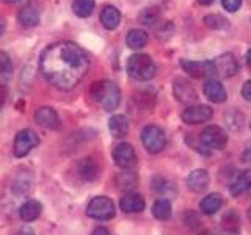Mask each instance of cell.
<instances>
[{"label": "cell", "mask_w": 251, "mask_h": 235, "mask_svg": "<svg viewBox=\"0 0 251 235\" xmlns=\"http://www.w3.org/2000/svg\"><path fill=\"white\" fill-rule=\"evenodd\" d=\"M41 74L61 91H71L80 83L90 69V58L80 46L60 41L47 46L39 57Z\"/></svg>", "instance_id": "cell-1"}, {"label": "cell", "mask_w": 251, "mask_h": 235, "mask_svg": "<svg viewBox=\"0 0 251 235\" xmlns=\"http://www.w3.org/2000/svg\"><path fill=\"white\" fill-rule=\"evenodd\" d=\"M91 97L104 107L105 112H113L121 102V91L118 85L110 80L94 82L90 88Z\"/></svg>", "instance_id": "cell-2"}, {"label": "cell", "mask_w": 251, "mask_h": 235, "mask_svg": "<svg viewBox=\"0 0 251 235\" xmlns=\"http://www.w3.org/2000/svg\"><path fill=\"white\" fill-rule=\"evenodd\" d=\"M157 72V66L152 58L146 53H135L127 60V74L135 80H151Z\"/></svg>", "instance_id": "cell-3"}, {"label": "cell", "mask_w": 251, "mask_h": 235, "mask_svg": "<svg viewBox=\"0 0 251 235\" xmlns=\"http://www.w3.org/2000/svg\"><path fill=\"white\" fill-rule=\"evenodd\" d=\"M116 213L115 204L110 198L105 196H98L90 201L88 207H86V215L93 219H99V221H107L112 219Z\"/></svg>", "instance_id": "cell-4"}, {"label": "cell", "mask_w": 251, "mask_h": 235, "mask_svg": "<svg viewBox=\"0 0 251 235\" xmlns=\"http://www.w3.org/2000/svg\"><path fill=\"white\" fill-rule=\"evenodd\" d=\"M141 141H143L148 152L159 154L163 151L165 144H167V137H165L163 130L159 125H146L141 130Z\"/></svg>", "instance_id": "cell-5"}, {"label": "cell", "mask_w": 251, "mask_h": 235, "mask_svg": "<svg viewBox=\"0 0 251 235\" xmlns=\"http://www.w3.org/2000/svg\"><path fill=\"white\" fill-rule=\"evenodd\" d=\"M39 144L38 135L30 129L21 130L14 138V155L16 157H25L31 149H35Z\"/></svg>", "instance_id": "cell-6"}, {"label": "cell", "mask_w": 251, "mask_h": 235, "mask_svg": "<svg viewBox=\"0 0 251 235\" xmlns=\"http://www.w3.org/2000/svg\"><path fill=\"white\" fill-rule=\"evenodd\" d=\"M201 143L209 149H223L227 143V133L218 125H207L201 132Z\"/></svg>", "instance_id": "cell-7"}, {"label": "cell", "mask_w": 251, "mask_h": 235, "mask_svg": "<svg viewBox=\"0 0 251 235\" xmlns=\"http://www.w3.org/2000/svg\"><path fill=\"white\" fill-rule=\"evenodd\" d=\"M180 66L188 75L195 78H207L215 74L214 61H192V60H180Z\"/></svg>", "instance_id": "cell-8"}, {"label": "cell", "mask_w": 251, "mask_h": 235, "mask_svg": "<svg viewBox=\"0 0 251 235\" xmlns=\"http://www.w3.org/2000/svg\"><path fill=\"white\" fill-rule=\"evenodd\" d=\"M113 162L123 169H130L137 163V154L129 143H120L113 149Z\"/></svg>", "instance_id": "cell-9"}, {"label": "cell", "mask_w": 251, "mask_h": 235, "mask_svg": "<svg viewBox=\"0 0 251 235\" xmlns=\"http://www.w3.org/2000/svg\"><path fill=\"white\" fill-rule=\"evenodd\" d=\"M180 118H182L185 124L190 125L207 122L212 118V108L207 105H188L182 112V115H180Z\"/></svg>", "instance_id": "cell-10"}, {"label": "cell", "mask_w": 251, "mask_h": 235, "mask_svg": "<svg viewBox=\"0 0 251 235\" xmlns=\"http://www.w3.org/2000/svg\"><path fill=\"white\" fill-rule=\"evenodd\" d=\"M173 93H175L176 100L187 105H190L193 102L198 100V94H196L195 88L190 85V82L185 80L182 77H177L175 83H173Z\"/></svg>", "instance_id": "cell-11"}, {"label": "cell", "mask_w": 251, "mask_h": 235, "mask_svg": "<svg viewBox=\"0 0 251 235\" xmlns=\"http://www.w3.org/2000/svg\"><path fill=\"white\" fill-rule=\"evenodd\" d=\"M212 61H214L215 66V74H218L223 78L232 77L239 72V63L232 53H222L220 57H217Z\"/></svg>", "instance_id": "cell-12"}, {"label": "cell", "mask_w": 251, "mask_h": 235, "mask_svg": "<svg viewBox=\"0 0 251 235\" xmlns=\"http://www.w3.org/2000/svg\"><path fill=\"white\" fill-rule=\"evenodd\" d=\"M35 121L44 129L49 130H57L60 127V118L53 108L50 107H41L36 110L35 113Z\"/></svg>", "instance_id": "cell-13"}, {"label": "cell", "mask_w": 251, "mask_h": 235, "mask_svg": "<svg viewBox=\"0 0 251 235\" xmlns=\"http://www.w3.org/2000/svg\"><path fill=\"white\" fill-rule=\"evenodd\" d=\"M202 91H204V96H206L210 102H214V104H222V102H225L227 97L225 86L222 85V82L215 80V78H210V80L204 83Z\"/></svg>", "instance_id": "cell-14"}, {"label": "cell", "mask_w": 251, "mask_h": 235, "mask_svg": "<svg viewBox=\"0 0 251 235\" xmlns=\"http://www.w3.org/2000/svg\"><path fill=\"white\" fill-rule=\"evenodd\" d=\"M210 184V176L206 169H195L187 176V185L195 193H202Z\"/></svg>", "instance_id": "cell-15"}, {"label": "cell", "mask_w": 251, "mask_h": 235, "mask_svg": "<svg viewBox=\"0 0 251 235\" xmlns=\"http://www.w3.org/2000/svg\"><path fill=\"white\" fill-rule=\"evenodd\" d=\"M145 198L140 193H127L120 201V207L126 213H138V212L145 209Z\"/></svg>", "instance_id": "cell-16"}, {"label": "cell", "mask_w": 251, "mask_h": 235, "mask_svg": "<svg viewBox=\"0 0 251 235\" xmlns=\"http://www.w3.org/2000/svg\"><path fill=\"white\" fill-rule=\"evenodd\" d=\"M18 21L21 22V25L22 27H25V28H31V27H35L36 24L39 22V11H38V8L33 5V3H28L22 8V10L19 11L18 14Z\"/></svg>", "instance_id": "cell-17"}, {"label": "cell", "mask_w": 251, "mask_h": 235, "mask_svg": "<svg viewBox=\"0 0 251 235\" xmlns=\"http://www.w3.org/2000/svg\"><path fill=\"white\" fill-rule=\"evenodd\" d=\"M108 129L115 138H123L129 132V119L124 115H113L108 121Z\"/></svg>", "instance_id": "cell-18"}, {"label": "cell", "mask_w": 251, "mask_h": 235, "mask_svg": "<svg viewBox=\"0 0 251 235\" xmlns=\"http://www.w3.org/2000/svg\"><path fill=\"white\" fill-rule=\"evenodd\" d=\"M43 212V206L39 204L38 201H33L30 199L27 202H24L21 206V210H19V216L22 221L25 223H30V221H35V219L39 218V215H41Z\"/></svg>", "instance_id": "cell-19"}, {"label": "cell", "mask_w": 251, "mask_h": 235, "mask_svg": "<svg viewBox=\"0 0 251 235\" xmlns=\"http://www.w3.org/2000/svg\"><path fill=\"white\" fill-rule=\"evenodd\" d=\"M250 188H251V169H245V171H242L240 174L235 177L234 182L229 185V193L235 198V196L248 191Z\"/></svg>", "instance_id": "cell-20"}, {"label": "cell", "mask_w": 251, "mask_h": 235, "mask_svg": "<svg viewBox=\"0 0 251 235\" xmlns=\"http://www.w3.org/2000/svg\"><path fill=\"white\" fill-rule=\"evenodd\" d=\"M100 22L107 30L118 28V25H120V22H121L120 10L115 8V6H112V5L105 6L104 10H102V13H100Z\"/></svg>", "instance_id": "cell-21"}, {"label": "cell", "mask_w": 251, "mask_h": 235, "mask_svg": "<svg viewBox=\"0 0 251 235\" xmlns=\"http://www.w3.org/2000/svg\"><path fill=\"white\" fill-rule=\"evenodd\" d=\"M223 206V198H222V194H218V193H210L207 194L206 198H204L200 204V209L204 215H214L217 213V212L222 209Z\"/></svg>", "instance_id": "cell-22"}, {"label": "cell", "mask_w": 251, "mask_h": 235, "mask_svg": "<svg viewBox=\"0 0 251 235\" xmlns=\"http://www.w3.org/2000/svg\"><path fill=\"white\" fill-rule=\"evenodd\" d=\"M126 44H127L129 49L138 50L148 44V33L141 28H133L129 31L127 36H126Z\"/></svg>", "instance_id": "cell-23"}, {"label": "cell", "mask_w": 251, "mask_h": 235, "mask_svg": "<svg viewBox=\"0 0 251 235\" xmlns=\"http://www.w3.org/2000/svg\"><path fill=\"white\" fill-rule=\"evenodd\" d=\"M78 174L83 180H94L99 174V166L93 159H83L78 163Z\"/></svg>", "instance_id": "cell-24"}, {"label": "cell", "mask_w": 251, "mask_h": 235, "mask_svg": "<svg viewBox=\"0 0 251 235\" xmlns=\"http://www.w3.org/2000/svg\"><path fill=\"white\" fill-rule=\"evenodd\" d=\"M94 0H74L73 2V11L78 18H88L94 10Z\"/></svg>", "instance_id": "cell-25"}, {"label": "cell", "mask_w": 251, "mask_h": 235, "mask_svg": "<svg viewBox=\"0 0 251 235\" xmlns=\"http://www.w3.org/2000/svg\"><path fill=\"white\" fill-rule=\"evenodd\" d=\"M152 215L157 219H168L171 216V202L168 199H157L152 206Z\"/></svg>", "instance_id": "cell-26"}, {"label": "cell", "mask_w": 251, "mask_h": 235, "mask_svg": "<svg viewBox=\"0 0 251 235\" xmlns=\"http://www.w3.org/2000/svg\"><path fill=\"white\" fill-rule=\"evenodd\" d=\"M116 185L118 188H121V190H130V188L137 185V176L129 171L120 172L116 177Z\"/></svg>", "instance_id": "cell-27"}, {"label": "cell", "mask_w": 251, "mask_h": 235, "mask_svg": "<svg viewBox=\"0 0 251 235\" xmlns=\"http://www.w3.org/2000/svg\"><path fill=\"white\" fill-rule=\"evenodd\" d=\"M160 21V10L159 8H146L140 14V22L145 25H155Z\"/></svg>", "instance_id": "cell-28"}, {"label": "cell", "mask_w": 251, "mask_h": 235, "mask_svg": "<svg viewBox=\"0 0 251 235\" xmlns=\"http://www.w3.org/2000/svg\"><path fill=\"white\" fill-rule=\"evenodd\" d=\"M204 24L212 30H222L227 27V21L220 14H207L204 16Z\"/></svg>", "instance_id": "cell-29"}, {"label": "cell", "mask_w": 251, "mask_h": 235, "mask_svg": "<svg viewBox=\"0 0 251 235\" xmlns=\"http://www.w3.org/2000/svg\"><path fill=\"white\" fill-rule=\"evenodd\" d=\"M152 190L159 191L162 194H168L170 190L175 193V185H173L170 180L163 179V177H154L152 179Z\"/></svg>", "instance_id": "cell-30"}, {"label": "cell", "mask_w": 251, "mask_h": 235, "mask_svg": "<svg viewBox=\"0 0 251 235\" xmlns=\"http://www.w3.org/2000/svg\"><path fill=\"white\" fill-rule=\"evenodd\" d=\"M11 69H13V65H11L10 57H8L5 52H0V74L8 75L11 72Z\"/></svg>", "instance_id": "cell-31"}, {"label": "cell", "mask_w": 251, "mask_h": 235, "mask_svg": "<svg viewBox=\"0 0 251 235\" xmlns=\"http://www.w3.org/2000/svg\"><path fill=\"white\" fill-rule=\"evenodd\" d=\"M222 3L225 6V10H227L229 13H235L242 5V0H222Z\"/></svg>", "instance_id": "cell-32"}, {"label": "cell", "mask_w": 251, "mask_h": 235, "mask_svg": "<svg viewBox=\"0 0 251 235\" xmlns=\"http://www.w3.org/2000/svg\"><path fill=\"white\" fill-rule=\"evenodd\" d=\"M242 96L245 97V100L251 102V80L245 82V85H243V88H242Z\"/></svg>", "instance_id": "cell-33"}, {"label": "cell", "mask_w": 251, "mask_h": 235, "mask_svg": "<svg viewBox=\"0 0 251 235\" xmlns=\"http://www.w3.org/2000/svg\"><path fill=\"white\" fill-rule=\"evenodd\" d=\"M6 97H8V90H6V86L0 85V108H2V107L5 105Z\"/></svg>", "instance_id": "cell-34"}, {"label": "cell", "mask_w": 251, "mask_h": 235, "mask_svg": "<svg viewBox=\"0 0 251 235\" xmlns=\"http://www.w3.org/2000/svg\"><path fill=\"white\" fill-rule=\"evenodd\" d=\"M91 235H110V232L105 227H96V229L91 232Z\"/></svg>", "instance_id": "cell-35"}, {"label": "cell", "mask_w": 251, "mask_h": 235, "mask_svg": "<svg viewBox=\"0 0 251 235\" xmlns=\"http://www.w3.org/2000/svg\"><path fill=\"white\" fill-rule=\"evenodd\" d=\"M16 235H35V231L30 229V227H22V229Z\"/></svg>", "instance_id": "cell-36"}, {"label": "cell", "mask_w": 251, "mask_h": 235, "mask_svg": "<svg viewBox=\"0 0 251 235\" xmlns=\"http://www.w3.org/2000/svg\"><path fill=\"white\" fill-rule=\"evenodd\" d=\"M5 30H6V22L3 18H0V38L5 35Z\"/></svg>", "instance_id": "cell-37"}, {"label": "cell", "mask_w": 251, "mask_h": 235, "mask_svg": "<svg viewBox=\"0 0 251 235\" xmlns=\"http://www.w3.org/2000/svg\"><path fill=\"white\" fill-rule=\"evenodd\" d=\"M247 65L251 68V49L248 50V53H247Z\"/></svg>", "instance_id": "cell-38"}, {"label": "cell", "mask_w": 251, "mask_h": 235, "mask_svg": "<svg viewBox=\"0 0 251 235\" xmlns=\"http://www.w3.org/2000/svg\"><path fill=\"white\" fill-rule=\"evenodd\" d=\"M198 2H200L201 5H210L212 2H214V0H198Z\"/></svg>", "instance_id": "cell-39"}, {"label": "cell", "mask_w": 251, "mask_h": 235, "mask_svg": "<svg viewBox=\"0 0 251 235\" xmlns=\"http://www.w3.org/2000/svg\"><path fill=\"white\" fill-rule=\"evenodd\" d=\"M198 235H215L212 231H202V232H200Z\"/></svg>", "instance_id": "cell-40"}, {"label": "cell", "mask_w": 251, "mask_h": 235, "mask_svg": "<svg viewBox=\"0 0 251 235\" xmlns=\"http://www.w3.org/2000/svg\"><path fill=\"white\" fill-rule=\"evenodd\" d=\"M5 2H8V3H11V2H18V0H5Z\"/></svg>", "instance_id": "cell-41"}, {"label": "cell", "mask_w": 251, "mask_h": 235, "mask_svg": "<svg viewBox=\"0 0 251 235\" xmlns=\"http://www.w3.org/2000/svg\"><path fill=\"white\" fill-rule=\"evenodd\" d=\"M248 218H250V221H251V209H250V212H248Z\"/></svg>", "instance_id": "cell-42"}, {"label": "cell", "mask_w": 251, "mask_h": 235, "mask_svg": "<svg viewBox=\"0 0 251 235\" xmlns=\"http://www.w3.org/2000/svg\"><path fill=\"white\" fill-rule=\"evenodd\" d=\"M250 129H251V122H250Z\"/></svg>", "instance_id": "cell-43"}]
</instances>
